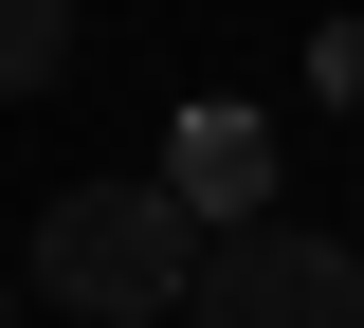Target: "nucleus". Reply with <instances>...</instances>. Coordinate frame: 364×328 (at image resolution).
I'll use <instances>...</instances> for the list:
<instances>
[{"instance_id": "nucleus-1", "label": "nucleus", "mask_w": 364, "mask_h": 328, "mask_svg": "<svg viewBox=\"0 0 364 328\" xmlns=\"http://www.w3.org/2000/svg\"><path fill=\"white\" fill-rule=\"evenodd\" d=\"M200 255L219 219L146 164V183H73L37 201V310H91V328H146V310H200Z\"/></svg>"}, {"instance_id": "nucleus-2", "label": "nucleus", "mask_w": 364, "mask_h": 328, "mask_svg": "<svg viewBox=\"0 0 364 328\" xmlns=\"http://www.w3.org/2000/svg\"><path fill=\"white\" fill-rule=\"evenodd\" d=\"M182 328H364V237H310V219H237L200 255V310Z\"/></svg>"}, {"instance_id": "nucleus-3", "label": "nucleus", "mask_w": 364, "mask_h": 328, "mask_svg": "<svg viewBox=\"0 0 364 328\" xmlns=\"http://www.w3.org/2000/svg\"><path fill=\"white\" fill-rule=\"evenodd\" d=\"M164 183L182 201H200V219H255V201H273V128H255V110H182V128H164Z\"/></svg>"}, {"instance_id": "nucleus-4", "label": "nucleus", "mask_w": 364, "mask_h": 328, "mask_svg": "<svg viewBox=\"0 0 364 328\" xmlns=\"http://www.w3.org/2000/svg\"><path fill=\"white\" fill-rule=\"evenodd\" d=\"M0 73L55 92V73H73V0H0Z\"/></svg>"}, {"instance_id": "nucleus-5", "label": "nucleus", "mask_w": 364, "mask_h": 328, "mask_svg": "<svg viewBox=\"0 0 364 328\" xmlns=\"http://www.w3.org/2000/svg\"><path fill=\"white\" fill-rule=\"evenodd\" d=\"M310 92H328V110H364V18H328V37H310Z\"/></svg>"}]
</instances>
